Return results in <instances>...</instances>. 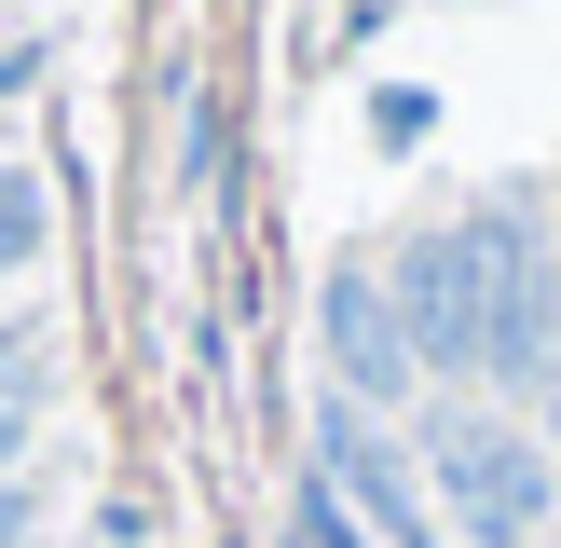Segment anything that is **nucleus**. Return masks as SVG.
I'll return each instance as SVG.
<instances>
[{"label": "nucleus", "mask_w": 561, "mask_h": 548, "mask_svg": "<svg viewBox=\"0 0 561 548\" xmlns=\"http://www.w3.org/2000/svg\"><path fill=\"white\" fill-rule=\"evenodd\" d=\"M0 411H27V329L0 316Z\"/></svg>", "instance_id": "6"}, {"label": "nucleus", "mask_w": 561, "mask_h": 548, "mask_svg": "<svg viewBox=\"0 0 561 548\" xmlns=\"http://www.w3.org/2000/svg\"><path fill=\"white\" fill-rule=\"evenodd\" d=\"M398 343L425 370H480V233L398 247Z\"/></svg>", "instance_id": "3"}, {"label": "nucleus", "mask_w": 561, "mask_h": 548, "mask_svg": "<svg viewBox=\"0 0 561 548\" xmlns=\"http://www.w3.org/2000/svg\"><path fill=\"white\" fill-rule=\"evenodd\" d=\"M27 507H42V493H14V480H0V548H14V535H27Z\"/></svg>", "instance_id": "7"}, {"label": "nucleus", "mask_w": 561, "mask_h": 548, "mask_svg": "<svg viewBox=\"0 0 561 548\" xmlns=\"http://www.w3.org/2000/svg\"><path fill=\"white\" fill-rule=\"evenodd\" d=\"M14 453H27V411H0V466H14Z\"/></svg>", "instance_id": "9"}, {"label": "nucleus", "mask_w": 561, "mask_h": 548, "mask_svg": "<svg viewBox=\"0 0 561 548\" xmlns=\"http://www.w3.org/2000/svg\"><path fill=\"white\" fill-rule=\"evenodd\" d=\"M27 69H42V55H27V42H14V55H0V110H14V96H27Z\"/></svg>", "instance_id": "8"}, {"label": "nucleus", "mask_w": 561, "mask_h": 548, "mask_svg": "<svg viewBox=\"0 0 561 548\" xmlns=\"http://www.w3.org/2000/svg\"><path fill=\"white\" fill-rule=\"evenodd\" d=\"M27 247H42V179H14V164H0V274H14Z\"/></svg>", "instance_id": "5"}, {"label": "nucleus", "mask_w": 561, "mask_h": 548, "mask_svg": "<svg viewBox=\"0 0 561 548\" xmlns=\"http://www.w3.org/2000/svg\"><path fill=\"white\" fill-rule=\"evenodd\" d=\"M316 493L356 521V535H383V548H438V521H425V466H411L356 398L316 411Z\"/></svg>", "instance_id": "2"}, {"label": "nucleus", "mask_w": 561, "mask_h": 548, "mask_svg": "<svg viewBox=\"0 0 561 548\" xmlns=\"http://www.w3.org/2000/svg\"><path fill=\"white\" fill-rule=\"evenodd\" d=\"M329 356H343V398L383 425V398H411L425 384V356L398 343V301L370 288V274H329Z\"/></svg>", "instance_id": "4"}, {"label": "nucleus", "mask_w": 561, "mask_h": 548, "mask_svg": "<svg viewBox=\"0 0 561 548\" xmlns=\"http://www.w3.org/2000/svg\"><path fill=\"white\" fill-rule=\"evenodd\" d=\"M425 493H438L480 548H520V535L548 521V453H535L520 425H493V411H438V425H425Z\"/></svg>", "instance_id": "1"}]
</instances>
